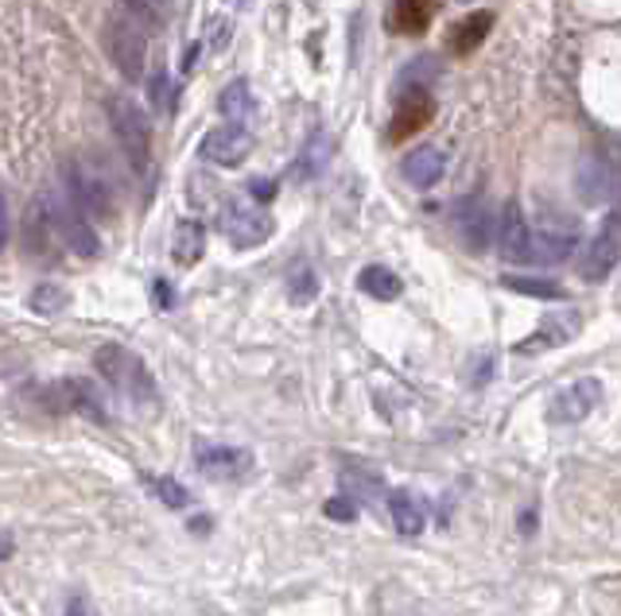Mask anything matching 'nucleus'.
I'll return each instance as SVG.
<instances>
[{"mask_svg":"<svg viewBox=\"0 0 621 616\" xmlns=\"http://www.w3.org/2000/svg\"><path fill=\"white\" fill-rule=\"evenodd\" d=\"M94 369L102 372V376L109 380L125 400H133L140 411L160 407V384H156V376L148 372V364H144L133 349L109 341V346H102L94 353Z\"/></svg>","mask_w":621,"mask_h":616,"instance_id":"obj_1","label":"nucleus"},{"mask_svg":"<svg viewBox=\"0 0 621 616\" xmlns=\"http://www.w3.org/2000/svg\"><path fill=\"white\" fill-rule=\"evenodd\" d=\"M63 187L71 194V202L78 205L82 214L94 217V222H113L120 214L117 190L109 187L97 167H90L86 159H66L63 163Z\"/></svg>","mask_w":621,"mask_h":616,"instance_id":"obj_2","label":"nucleus"},{"mask_svg":"<svg viewBox=\"0 0 621 616\" xmlns=\"http://www.w3.org/2000/svg\"><path fill=\"white\" fill-rule=\"evenodd\" d=\"M105 113H109V128L117 136L120 151H125L128 167H133L136 179H148L151 171V128L148 117L140 113V105L128 102V97H109L105 102Z\"/></svg>","mask_w":621,"mask_h":616,"instance_id":"obj_3","label":"nucleus"},{"mask_svg":"<svg viewBox=\"0 0 621 616\" xmlns=\"http://www.w3.org/2000/svg\"><path fill=\"white\" fill-rule=\"evenodd\" d=\"M102 43L109 63L120 71L125 82H144V66H148V47H144V35L136 24H128L125 17H109L102 24Z\"/></svg>","mask_w":621,"mask_h":616,"instance_id":"obj_4","label":"nucleus"},{"mask_svg":"<svg viewBox=\"0 0 621 616\" xmlns=\"http://www.w3.org/2000/svg\"><path fill=\"white\" fill-rule=\"evenodd\" d=\"M43 198H48V194H43ZM48 214H51V225H55L59 241H63L71 253L86 256V261H94V256L102 253V237H97V230L86 222V214H82L74 202L51 194L48 198Z\"/></svg>","mask_w":621,"mask_h":616,"instance_id":"obj_5","label":"nucleus"},{"mask_svg":"<svg viewBox=\"0 0 621 616\" xmlns=\"http://www.w3.org/2000/svg\"><path fill=\"white\" fill-rule=\"evenodd\" d=\"M218 225H222L225 241H230L233 248H256V245H264V241L272 237V217L264 214L261 205L245 202V198H233V202H225Z\"/></svg>","mask_w":621,"mask_h":616,"instance_id":"obj_6","label":"nucleus"},{"mask_svg":"<svg viewBox=\"0 0 621 616\" xmlns=\"http://www.w3.org/2000/svg\"><path fill=\"white\" fill-rule=\"evenodd\" d=\"M618 261H621V217L610 214L602 230L594 233V241L587 245V253H582L579 276L587 279V284H602V279H610V272L618 268Z\"/></svg>","mask_w":621,"mask_h":616,"instance_id":"obj_7","label":"nucleus"},{"mask_svg":"<svg viewBox=\"0 0 621 616\" xmlns=\"http://www.w3.org/2000/svg\"><path fill=\"white\" fill-rule=\"evenodd\" d=\"M194 466L210 477V481H241L253 474V454L245 446L225 443H199L194 446Z\"/></svg>","mask_w":621,"mask_h":616,"instance_id":"obj_8","label":"nucleus"},{"mask_svg":"<svg viewBox=\"0 0 621 616\" xmlns=\"http://www.w3.org/2000/svg\"><path fill=\"white\" fill-rule=\"evenodd\" d=\"M199 156L214 167H241L249 156H253V136H249L245 125L210 128V132L199 140Z\"/></svg>","mask_w":621,"mask_h":616,"instance_id":"obj_9","label":"nucleus"},{"mask_svg":"<svg viewBox=\"0 0 621 616\" xmlns=\"http://www.w3.org/2000/svg\"><path fill=\"white\" fill-rule=\"evenodd\" d=\"M602 403V384L594 376H582L575 384L559 387L556 395L548 400V419L551 423H582L590 411Z\"/></svg>","mask_w":621,"mask_h":616,"instance_id":"obj_10","label":"nucleus"},{"mask_svg":"<svg viewBox=\"0 0 621 616\" xmlns=\"http://www.w3.org/2000/svg\"><path fill=\"white\" fill-rule=\"evenodd\" d=\"M497 222L490 214V202L486 198H462L459 210H454V233L474 256H482L490 248V237H494Z\"/></svg>","mask_w":621,"mask_h":616,"instance_id":"obj_11","label":"nucleus"},{"mask_svg":"<svg viewBox=\"0 0 621 616\" xmlns=\"http://www.w3.org/2000/svg\"><path fill=\"white\" fill-rule=\"evenodd\" d=\"M431 120H435V97H431L428 89H412V86H408V94L400 97L397 113H392L389 140L392 144L408 140V136H415L420 128H428Z\"/></svg>","mask_w":621,"mask_h":616,"instance_id":"obj_12","label":"nucleus"},{"mask_svg":"<svg viewBox=\"0 0 621 616\" xmlns=\"http://www.w3.org/2000/svg\"><path fill=\"white\" fill-rule=\"evenodd\" d=\"M494 233H497V253H502V261L528 264V237H533V230H528L525 214H520V202H505V214Z\"/></svg>","mask_w":621,"mask_h":616,"instance_id":"obj_13","label":"nucleus"},{"mask_svg":"<svg viewBox=\"0 0 621 616\" xmlns=\"http://www.w3.org/2000/svg\"><path fill=\"white\" fill-rule=\"evenodd\" d=\"M51 400L63 403L66 411H78L90 423H109V411H105V400L97 395V387L90 380H63V384L51 387Z\"/></svg>","mask_w":621,"mask_h":616,"instance_id":"obj_14","label":"nucleus"},{"mask_svg":"<svg viewBox=\"0 0 621 616\" xmlns=\"http://www.w3.org/2000/svg\"><path fill=\"white\" fill-rule=\"evenodd\" d=\"M55 225H51V214H48V198H35L32 205H28V217H24V233H20V241H24V253L35 256V261H51V253H55Z\"/></svg>","mask_w":621,"mask_h":616,"instance_id":"obj_15","label":"nucleus"},{"mask_svg":"<svg viewBox=\"0 0 621 616\" xmlns=\"http://www.w3.org/2000/svg\"><path fill=\"white\" fill-rule=\"evenodd\" d=\"M490 32H494V12L478 9V12H471V17H462L459 24L446 32V43H451L454 55L466 59V55H474L482 43H486Z\"/></svg>","mask_w":621,"mask_h":616,"instance_id":"obj_16","label":"nucleus"},{"mask_svg":"<svg viewBox=\"0 0 621 616\" xmlns=\"http://www.w3.org/2000/svg\"><path fill=\"white\" fill-rule=\"evenodd\" d=\"M579 330H582V318H579V310H567V315L548 318V322L540 326V333H533V338H525V341H520V346H517V353H544V349H551V346H564V341H571Z\"/></svg>","mask_w":621,"mask_h":616,"instance_id":"obj_17","label":"nucleus"},{"mask_svg":"<svg viewBox=\"0 0 621 616\" xmlns=\"http://www.w3.org/2000/svg\"><path fill=\"white\" fill-rule=\"evenodd\" d=\"M400 171H404V179L412 182V187L428 190V187H435V182L443 179L446 159H443V151H439V148H431V144H423V148L408 151V159H404V163H400Z\"/></svg>","mask_w":621,"mask_h":616,"instance_id":"obj_18","label":"nucleus"},{"mask_svg":"<svg viewBox=\"0 0 621 616\" xmlns=\"http://www.w3.org/2000/svg\"><path fill=\"white\" fill-rule=\"evenodd\" d=\"M207 253V225L199 217H183L171 233V256H176L179 268H194Z\"/></svg>","mask_w":621,"mask_h":616,"instance_id":"obj_19","label":"nucleus"},{"mask_svg":"<svg viewBox=\"0 0 621 616\" xmlns=\"http://www.w3.org/2000/svg\"><path fill=\"white\" fill-rule=\"evenodd\" d=\"M330 156H335V144H330V136H327V132H315L307 144H303L299 159H295V167H292V179H295V182L319 179V174L327 171Z\"/></svg>","mask_w":621,"mask_h":616,"instance_id":"obj_20","label":"nucleus"},{"mask_svg":"<svg viewBox=\"0 0 621 616\" xmlns=\"http://www.w3.org/2000/svg\"><path fill=\"white\" fill-rule=\"evenodd\" d=\"M435 17V0H392V28L404 35H423Z\"/></svg>","mask_w":621,"mask_h":616,"instance_id":"obj_21","label":"nucleus"},{"mask_svg":"<svg viewBox=\"0 0 621 616\" xmlns=\"http://www.w3.org/2000/svg\"><path fill=\"white\" fill-rule=\"evenodd\" d=\"M358 287L377 302H392V299H400V291H404L400 276L385 268V264H369V268H361L358 272Z\"/></svg>","mask_w":621,"mask_h":616,"instance_id":"obj_22","label":"nucleus"},{"mask_svg":"<svg viewBox=\"0 0 621 616\" xmlns=\"http://www.w3.org/2000/svg\"><path fill=\"white\" fill-rule=\"evenodd\" d=\"M389 512H392V523H397L400 535H420L423 523H428V516H423V505L408 489L389 492Z\"/></svg>","mask_w":621,"mask_h":616,"instance_id":"obj_23","label":"nucleus"},{"mask_svg":"<svg viewBox=\"0 0 621 616\" xmlns=\"http://www.w3.org/2000/svg\"><path fill=\"white\" fill-rule=\"evenodd\" d=\"M113 4H117V12L128 20V24H136L140 32H148V35H160L164 24H168V17H164L151 0H113Z\"/></svg>","mask_w":621,"mask_h":616,"instance_id":"obj_24","label":"nucleus"},{"mask_svg":"<svg viewBox=\"0 0 621 616\" xmlns=\"http://www.w3.org/2000/svg\"><path fill=\"white\" fill-rule=\"evenodd\" d=\"M218 109H222V117H230L233 125H245V120L253 117V97H249V82L245 78L230 82V86L218 94Z\"/></svg>","mask_w":621,"mask_h":616,"instance_id":"obj_25","label":"nucleus"},{"mask_svg":"<svg viewBox=\"0 0 621 616\" xmlns=\"http://www.w3.org/2000/svg\"><path fill=\"white\" fill-rule=\"evenodd\" d=\"M575 248V233L567 237H528V264H564Z\"/></svg>","mask_w":621,"mask_h":616,"instance_id":"obj_26","label":"nucleus"},{"mask_svg":"<svg viewBox=\"0 0 621 616\" xmlns=\"http://www.w3.org/2000/svg\"><path fill=\"white\" fill-rule=\"evenodd\" d=\"M28 307H32L35 315H43V318H55V315H63V310L71 307V291H66L63 284H40L32 295H28Z\"/></svg>","mask_w":621,"mask_h":616,"instance_id":"obj_27","label":"nucleus"},{"mask_svg":"<svg viewBox=\"0 0 621 616\" xmlns=\"http://www.w3.org/2000/svg\"><path fill=\"white\" fill-rule=\"evenodd\" d=\"M287 295H292V302H299V307L319 295V276H315L310 264H295L292 276H287Z\"/></svg>","mask_w":621,"mask_h":616,"instance_id":"obj_28","label":"nucleus"},{"mask_svg":"<svg viewBox=\"0 0 621 616\" xmlns=\"http://www.w3.org/2000/svg\"><path fill=\"white\" fill-rule=\"evenodd\" d=\"M502 284L517 295H533V299H559L564 287L551 284V279H528V276H502Z\"/></svg>","mask_w":621,"mask_h":616,"instance_id":"obj_29","label":"nucleus"},{"mask_svg":"<svg viewBox=\"0 0 621 616\" xmlns=\"http://www.w3.org/2000/svg\"><path fill=\"white\" fill-rule=\"evenodd\" d=\"M148 485H151V492H156V497H160L168 508H187V505H191V492H187L183 485L176 481V477H151Z\"/></svg>","mask_w":621,"mask_h":616,"instance_id":"obj_30","label":"nucleus"},{"mask_svg":"<svg viewBox=\"0 0 621 616\" xmlns=\"http://www.w3.org/2000/svg\"><path fill=\"white\" fill-rule=\"evenodd\" d=\"M230 32H233L230 20L214 17V20L207 24V47H210V51H225V47H230Z\"/></svg>","mask_w":621,"mask_h":616,"instance_id":"obj_31","label":"nucleus"},{"mask_svg":"<svg viewBox=\"0 0 621 616\" xmlns=\"http://www.w3.org/2000/svg\"><path fill=\"white\" fill-rule=\"evenodd\" d=\"M323 512L330 516V520H338V523H350V520H358V505H354L350 497H330L327 500V508Z\"/></svg>","mask_w":621,"mask_h":616,"instance_id":"obj_32","label":"nucleus"},{"mask_svg":"<svg viewBox=\"0 0 621 616\" xmlns=\"http://www.w3.org/2000/svg\"><path fill=\"white\" fill-rule=\"evenodd\" d=\"M148 97H151V105H168V71H164V66H156V71H151Z\"/></svg>","mask_w":621,"mask_h":616,"instance_id":"obj_33","label":"nucleus"},{"mask_svg":"<svg viewBox=\"0 0 621 616\" xmlns=\"http://www.w3.org/2000/svg\"><path fill=\"white\" fill-rule=\"evenodd\" d=\"M249 194H253V202H272V198H276V182L272 179H253L249 182Z\"/></svg>","mask_w":621,"mask_h":616,"instance_id":"obj_34","label":"nucleus"},{"mask_svg":"<svg viewBox=\"0 0 621 616\" xmlns=\"http://www.w3.org/2000/svg\"><path fill=\"white\" fill-rule=\"evenodd\" d=\"M9 248V198L0 190V253Z\"/></svg>","mask_w":621,"mask_h":616,"instance_id":"obj_35","label":"nucleus"},{"mask_svg":"<svg viewBox=\"0 0 621 616\" xmlns=\"http://www.w3.org/2000/svg\"><path fill=\"white\" fill-rule=\"evenodd\" d=\"M12 551H17V539H12L9 531H0V562H9Z\"/></svg>","mask_w":621,"mask_h":616,"instance_id":"obj_36","label":"nucleus"},{"mask_svg":"<svg viewBox=\"0 0 621 616\" xmlns=\"http://www.w3.org/2000/svg\"><path fill=\"white\" fill-rule=\"evenodd\" d=\"M156 299H160V307H171V287H168V279H156Z\"/></svg>","mask_w":621,"mask_h":616,"instance_id":"obj_37","label":"nucleus"},{"mask_svg":"<svg viewBox=\"0 0 621 616\" xmlns=\"http://www.w3.org/2000/svg\"><path fill=\"white\" fill-rule=\"evenodd\" d=\"M536 531V512H520V535H533Z\"/></svg>","mask_w":621,"mask_h":616,"instance_id":"obj_38","label":"nucleus"},{"mask_svg":"<svg viewBox=\"0 0 621 616\" xmlns=\"http://www.w3.org/2000/svg\"><path fill=\"white\" fill-rule=\"evenodd\" d=\"M151 4H156V9H160V12H164V17H168V12H171V9H176V0H151Z\"/></svg>","mask_w":621,"mask_h":616,"instance_id":"obj_39","label":"nucleus"},{"mask_svg":"<svg viewBox=\"0 0 621 616\" xmlns=\"http://www.w3.org/2000/svg\"><path fill=\"white\" fill-rule=\"evenodd\" d=\"M233 9H253V0H230Z\"/></svg>","mask_w":621,"mask_h":616,"instance_id":"obj_40","label":"nucleus"}]
</instances>
